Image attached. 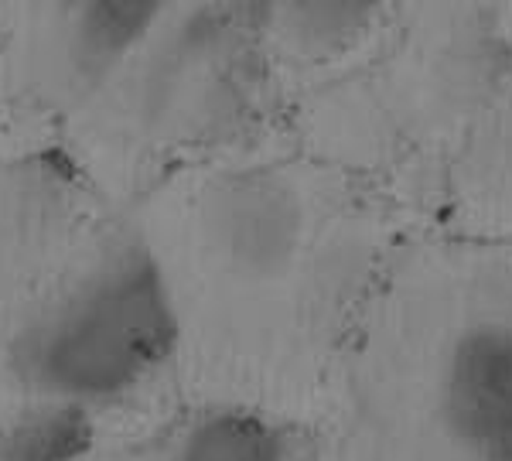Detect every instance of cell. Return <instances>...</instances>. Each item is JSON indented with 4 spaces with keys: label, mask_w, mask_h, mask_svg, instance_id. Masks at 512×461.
<instances>
[{
    "label": "cell",
    "mask_w": 512,
    "mask_h": 461,
    "mask_svg": "<svg viewBox=\"0 0 512 461\" xmlns=\"http://www.w3.org/2000/svg\"><path fill=\"white\" fill-rule=\"evenodd\" d=\"M332 393L342 461H512V243L403 236Z\"/></svg>",
    "instance_id": "cell-1"
},
{
    "label": "cell",
    "mask_w": 512,
    "mask_h": 461,
    "mask_svg": "<svg viewBox=\"0 0 512 461\" xmlns=\"http://www.w3.org/2000/svg\"><path fill=\"white\" fill-rule=\"evenodd\" d=\"M181 345L185 318L168 260L144 236H123L24 328L11 362L41 400L96 410L144 390Z\"/></svg>",
    "instance_id": "cell-2"
},
{
    "label": "cell",
    "mask_w": 512,
    "mask_h": 461,
    "mask_svg": "<svg viewBox=\"0 0 512 461\" xmlns=\"http://www.w3.org/2000/svg\"><path fill=\"white\" fill-rule=\"evenodd\" d=\"M407 205L441 233L512 243V7L489 79Z\"/></svg>",
    "instance_id": "cell-3"
},
{
    "label": "cell",
    "mask_w": 512,
    "mask_h": 461,
    "mask_svg": "<svg viewBox=\"0 0 512 461\" xmlns=\"http://www.w3.org/2000/svg\"><path fill=\"white\" fill-rule=\"evenodd\" d=\"M393 4H284L263 7V38L297 69L325 72L362 65L390 35Z\"/></svg>",
    "instance_id": "cell-4"
},
{
    "label": "cell",
    "mask_w": 512,
    "mask_h": 461,
    "mask_svg": "<svg viewBox=\"0 0 512 461\" xmlns=\"http://www.w3.org/2000/svg\"><path fill=\"white\" fill-rule=\"evenodd\" d=\"M164 4H76L62 11V59L76 93H96L127 76L161 28Z\"/></svg>",
    "instance_id": "cell-5"
},
{
    "label": "cell",
    "mask_w": 512,
    "mask_h": 461,
    "mask_svg": "<svg viewBox=\"0 0 512 461\" xmlns=\"http://www.w3.org/2000/svg\"><path fill=\"white\" fill-rule=\"evenodd\" d=\"M168 461H304V448L280 414L233 400L188 417Z\"/></svg>",
    "instance_id": "cell-6"
},
{
    "label": "cell",
    "mask_w": 512,
    "mask_h": 461,
    "mask_svg": "<svg viewBox=\"0 0 512 461\" xmlns=\"http://www.w3.org/2000/svg\"><path fill=\"white\" fill-rule=\"evenodd\" d=\"M93 438V410L41 400L0 431V461H86Z\"/></svg>",
    "instance_id": "cell-7"
}]
</instances>
